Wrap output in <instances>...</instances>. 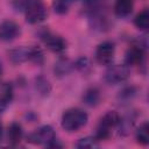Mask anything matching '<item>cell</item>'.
Wrapping results in <instances>:
<instances>
[{
  "label": "cell",
  "mask_w": 149,
  "mask_h": 149,
  "mask_svg": "<svg viewBox=\"0 0 149 149\" xmlns=\"http://www.w3.org/2000/svg\"><path fill=\"white\" fill-rule=\"evenodd\" d=\"M29 54H30V47H22L17 49H13L9 51V57L13 63L19 64L29 61Z\"/></svg>",
  "instance_id": "obj_13"
},
{
  "label": "cell",
  "mask_w": 149,
  "mask_h": 149,
  "mask_svg": "<svg viewBox=\"0 0 149 149\" xmlns=\"http://www.w3.org/2000/svg\"><path fill=\"white\" fill-rule=\"evenodd\" d=\"M7 137H8V142L10 146H17L23 137V130H22L21 125L17 122L10 123V126L8 127Z\"/></svg>",
  "instance_id": "obj_12"
},
{
  "label": "cell",
  "mask_w": 149,
  "mask_h": 149,
  "mask_svg": "<svg viewBox=\"0 0 149 149\" xmlns=\"http://www.w3.org/2000/svg\"><path fill=\"white\" fill-rule=\"evenodd\" d=\"M30 0H10V5L15 12H24Z\"/></svg>",
  "instance_id": "obj_23"
},
{
  "label": "cell",
  "mask_w": 149,
  "mask_h": 149,
  "mask_svg": "<svg viewBox=\"0 0 149 149\" xmlns=\"http://www.w3.org/2000/svg\"><path fill=\"white\" fill-rule=\"evenodd\" d=\"M88 121V115L84 109L69 108L62 115V127L66 132H77L83 128Z\"/></svg>",
  "instance_id": "obj_1"
},
{
  "label": "cell",
  "mask_w": 149,
  "mask_h": 149,
  "mask_svg": "<svg viewBox=\"0 0 149 149\" xmlns=\"http://www.w3.org/2000/svg\"><path fill=\"white\" fill-rule=\"evenodd\" d=\"M2 135H3V127H2V125H1V122H0V141H1V139H2Z\"/></svg>",
  "instance_id": "obj_25"
},
{
  "label": "cell",
  "mask_w": 149,
  "mask_h": 149,
  "mask_svg": "<svg viewBox=\"0 0 149 149\" xmlns=\"http://www.w3.org/2000/svg\"><path fill=\"white\" fill-rule=\"evenodd\" d=\"M134 8L133 0H115L114 3V13L119 17H127L132 14Z\"/></svg>",
  "instance_id": "obj_11"
},
{
  "label": "cell",
  "mask_w": 149,
  "mask_h": 149,
  "mask_svg": "<svg viewBox=\"0 0 149 149\" xmlns=\"http://www.w3.org/2000/svg\"><path fill=\"white\" fill-rule=\"evenodd\" d=\"M135 120H136V114H134V113H130V114H127L123 118H120V121L118 123L119 134L120 135H127L130 132V129L133 128V126L135 123Z\"/></svg>",
  "instance_id": "obj_14"
},
{
  "label": "cell",
  "mask_w": 149,
  "mask_h": 149,
  "mask_svg": "<svg viewBox=\"0 0 149 149\" xmlns=\"http://www.w3.org/2000/svg\"><path fill=\"white\" fill-rule=\"evenodd\" d=\"M83 100L88 106H95V105H98V102L100 100V93L97 88H90L85 92Z\"/></svg>",
  "instance_id": "obj_18"
},
{
  "label": "cell",
  "mask_w": 149,
  "mask_h": 149,
  "mask_svg": "<svg viewBox=\"0 0 149 149\" xmlns=\"http://www.w3.org/2000/svg\"><path fill=\"white\" fill-rule=\"evenodd\" d=\"M21 34L20 26L12 20H5L0 23V40L5 42H10L19 37Z\"/></svg>",
  "instance_id": "obj_9"
},
{
  "label": "cell",
  "mask_w": 149,
  "mask_h": 149,
  "mask_svg": "<svg viewBox=\"0 0 149 149\" xmlns=\"http://www.w3.org/2000/svg\"><path fill=\"white\" fill-rule=\"evenodd\" d=\"M115 45L111 41L100 43L95 49V59L101 65H109L114 58Z\"/></svg>",
  "instance_id": "obj_7"
},
{
  "label": "cell",
  "mask_w": 149,
  "mask_h": 149,
  "mask_svg": "<svg viewBox=\"0 0 149 149\" xmlns=\"http://www.w3.org/2000/svg\"><path fill=\"white\" fill-rule=\"evenodd\" d=\"M74 1L76 0H54L52 8H54L55 13H57V14H65V13H68L70 6Z\"/></svg>",
  "instance_id": "obj_19"
},
{
  "label": "cell",
  "mask_w": 149,
  "mask_h": 149,
  "mask_svg": "<svg viewBox=\"0 0 149 149\" xmlns=\"http://www.w3.org/2000/svg\"><path fill=\"white\" fill-rule=\"evenodd\" d=\"M14 90L10 83L0 81V113L3 112L13 101Z\"/></svg>",
  "instance_id": "obj_10"
},
{
  "label": "cell",
  "mask_w": 149,
  "mask_h": 149,
  "mask_svg": "<svg viewBox=\"0 0 149 149\" xmlns=\"http://www.w3.org/2000/svg\"><path fill=\"white\" fill-rule=\"evenodd\" d=\"M35 88L40 93V95L47 97L51 91V85L47 78H44L43 76H40L35 79Z\"/></svg>",
  "instance_id": "obj_16"
},
{
  "label": "cell",
  "mask_w": 149,
  "mask_h": 149,
  "mask_svg": "<svg viewBox=\"0 0 149 149\" xmlns=\"http://www.w3.org/2000/svg\"><path fill=\"white\" fill-rule=\"evenodd\" d=\"M1 73H2V64L0 62V76H1Z\"/></svg>",
  "instance_id": "obj_26"
},
{
  "label": "cell",
  "mask_w": 149,
  "mask_h": 149,
  "mask_svg": "<svg viewBox=\"0 0 149 149\" xmlns=\"http://www.w3.org/2000/svg\"><path fill=\"white\" fill-rule=\"evenodd\" d=\"M86 1H88V2H93V1H98V0H86Z\"/></svg>",
  "instance_id": "obj_27"
},
{
  "label": "cell",
  "mask_w": 149,
  "mask_h": 149,
  "mask_svg": "<svg viewBox=\"0 0 149 149\" xmlns=\"http://www.w3.org/2000/svg\"><path fill=\"white\" fill-rule=\"evenodd\" d=\"M54 139H56V133L54 128L49 125L41 126L35 132L30 133L27 137V141L33 144H45L48 146Z\"/></svg>",
  "instance_id": "obj_5"
},
{
  "label": "cell",
  "mask_w": 149,
  "mask_h": 149,
  "mask_svg": "<svg viewBox=\"0 0 149 149\" xmlns=\"http://www.w3.org/2000/svg\"><path fill=\"white\" fill-rule=\"evenodd\" d=\"M146 57V44L141 42L133 44L126 52V65H141Z\"/></svg>",
  "instance_id": "obj_8"
},
{
  "label": "cell",
  "mask_w": 149,
  "mask_h": 149,
  "mask_svg": "<svg viewBox=\"0 0 149 149\" xmlns=\"http://www.w3.org/2000/svg\"><path fill=\"white\" fill-rule=\"evenodd\" d=\"M135 88L134 87H127V88H125L122 92H120V94H119V99L121 100V101H128L129 99H132L134 95H135Z\"/></svg>",
  "instance_id": "obj_24"
},
{
  "label": "cell",
  "mask_w": 149,
  "mask_h": 149,
  "mask_svg": "<svg viewBox=\"0 0 149 149\" xmlns=\"http://www.w3.org/2000/svg\"><path fill=\"white\" fill-rule=\"evenodd\" d=\"M129 77V69L126 64H109L105 72V80L108 84H121Z\"/></svg>",
  "instance_id": "obj_4"
},
{
  "label": "cell",
  "mask_w": 149,
  "mask_h": 149,
  "mask_svg": "<svg viewBox=\"0 0 149 149\" xmlns=\"http://www.w3.org/2000/svg\"><path fill=\"white\" fill-rule=\"evenodd\" d=\"M120 121V115L115 111L107 112L100 120L97 132H95V139L99 140H106L111 135V129L118 127V123Z\"/></svg>",
  "instance_id": "obj_3"
},
{
  "label": "cell",
  "mask_w": 149,
  "mask_h": 149,
  "mask_svg": "<svg viewBox=\"0 0 149 149\" xmlns=\"http://www.w3.org/2000/svg\"><path fill=\"white\" fill-rule=\"evenodd\" d=\"M40 37L44 42L45 47L49 50H51L52 52L61 54V52L66 50V45L68 44H66V41L62 36L55 35L51 31H49L47 29H43V31L40 33Z\"/></svg>",
  "instance_id": "obj_6"
},
{
  "label": "cell",
  "mask_w": 149,
  "mask_h": 149,
  "mask_svg": "<svg viewBox=\"0 0 149 149\" xmlns=\"http://www.w3.org/2000/svg\"><path fill=\"white\" fill-rule=\"evenodd\" d=\"M29 62H33L37 65L43 64L44 62V55L43 51L37 47H30V54H29Z\"/></svg>",
  "instance_id": "obj_21"
},
{
  "label": "cell",
  "mask_w": 149,
  "mask_h": 149,
  "mask_svg": "<svg viewBox=\"0 0 149 149\" xmlns=\"http://www.w3.org/2000/svg\"><path fill=\"white\" fill-rule=\"evenodd\" d=\"M76 147L77 148H80V149H86V148L93 149V148H98L99 144H98V140L95 137L87 136V137L79 139L78 142L76 143Z\"/></svg>",
  "instance_id": "obj_20"
},
{
  "label": "cell",
  "mask_w": 149,
  "mask_h": 149,
  "mask_svg": "<svg viewBox=\"0 0 149 149\" xmlns=\"http://www.w3.org/2000/svg\"><path fill=\"white\" fill-rule=\"evenodd\" d=\"M136 140L142 146L149 144V125L147 121L140 125V127L136 129Z\"/></svg>",
  "instance_id": "obj_17"
},
{
  "label": "cell",
  "mask_w": 149,
  "mask_h": 149,
  "mask_svg": "<svg viewBox=\"0 0 149 149\" xmlns=\"http://www.w3.org/2000/svg\"><path fill=\"white\" fill-rule=\"evenodd\" d=\"M134 24L140 30H144V31L148 30V28H149V10L147 8H144L142 12H140L135 16Z\"/></svg>",
  "instance_id": "obj_15"
},
{
  "label": "cell",
  "mask_w": 149,
  "mask_h": 149,
  "mask_svg": "<svg viewBox=\"0 0 149 149\" xmlns=\"http://www.w3.org/2000/svg\"><path fill=\"white\" fill-rule=\"evenodd\" d=\"M26 21L30 24H36L44 21L48 16V9L43 0H30L24 9Z\"/></svg>",
  "instance_id": "obj_2"
},
{
  "label": "cell",
  "mask_w": 149,
  "mask_h": 149,
  "mask_svg": "<svg viewBox=\"0 0 149 149\" xmlns=\"http://www.w3.org/2000/svg\"><path fill=\"white\" fill-rule=\"evenodd\" d=\"M70 69H71V64L68 61H61L55 66V71L58 74H65V73H68L70 71Z\"/></svg>",
  "instance_id": "obj_22"
}]
</instances>
